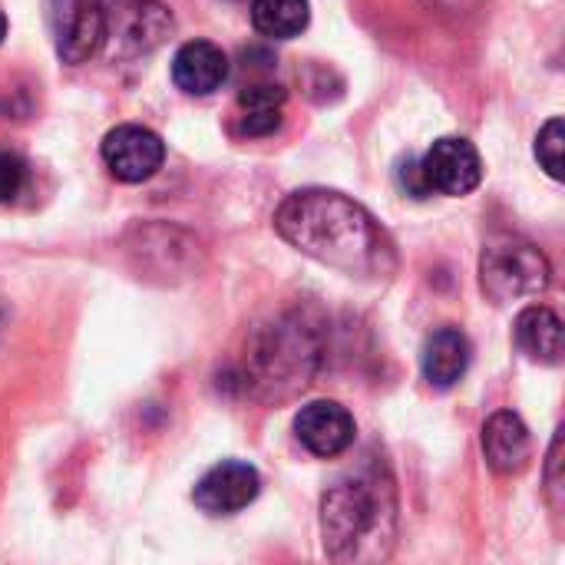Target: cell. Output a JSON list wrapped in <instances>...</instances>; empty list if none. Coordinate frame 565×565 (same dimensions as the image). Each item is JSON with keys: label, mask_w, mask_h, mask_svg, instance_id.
<instances>
[{"label": "cell", "mask_w": 565, "mask_h": 565, "mask_svg": "<svg viewBox=\"0 0 565 565\" xmlns=\"http://www.w3.org/2000/svg\"><path fill=\"white\" fill-rule=\"evenodd\" d=\"M354 434H358L354 417L338 401H311L295 417V437H298V444L311 457H321V460H331V457L348 454L351 444H354Z\"/></svg>", "instance_id": "10"}, {"label": "cell", "mask_w": 565, "mask_h": 565, "mask_svg": "<svg viewBox=\"0 0 565 565\" xmlns=\"http://www.w3.org/2000/svg\"><path fill=\"white\" fill-rule=\"evenodd\" d=\"M172 33V13L159 0H109L106 33L116 56H142Z\"/></svg>", "instance_id": "5"}, {"label": "cell", "mask_w": 565, "mask_h": 565, "mask_svg": "<svg viewBox=\"0 0 565 565\" xmlns=\"http://www.w3.org/2000/svg\"><path fill=\"white\" fill-rule=\"evenodd\" d=\"M275 228L291 248L341 275L391 278L397 271L394 238L344 192L311 185L285 195L275 212Z\"/></svg>", "instance_id": "1"}, {"label": "cell", "mask_w": 565, "mask_h": 565, "mask_svg": "<svg viewBox=\"0 0 565 565\" xmlns=\"http://www.w3.org/2000/svg\"><path fill=\"white\" fill-rule=\"evenodd\" d=\"M3 36H7V17H3V10H0V43H3Z\"/></svg>", "instance_id": "22"}, {"label": "cell", "mask_w": 565, "mask_h": 565, "mask_svg": "<svg viewBox=\"0 0 565 565\" xmlns=\"http://www.w3.org/2000/svg\"><path fill=\"white\" fill-rule=\"evenodd\" d=\"M285 113V89L275 83H258L245 86L238 93V119L235 132L238 136H271L281 126Z\"/></svg>", "instance_id": "16"}, {"label": "cell", "mask_w": 565, "mask_h": 565, "mask_svg": "<svg viewBox=\"0 0 565 565\" xmlns=\"http://www.w3.org/2000/svg\"><path fill=\"white\" fill-rule=\"evenodd\" d=\"M179 238V228H169V225H149L139 232V255H142V265L149 268L156 262V275H162L166 281L172 275H189L192 265H195V255H199V242L189 238L182 245H175L172 252H166L172 242Z\"/></svg>", "instance_id": "15"}, {"label": "cell", "mask_w": 565, "mask_h": 565, "mask_svg": "<svg viewBox=\"0 0 565 565\" xmlns=\"http://www.w3.org/2000/svg\"><path fill=\"white\" fill-rule=\"evenodd\" d=\"M26 185V166L13 152H0V202H10Z\"/></svg>", "instance_id": "19"}, {"label": "cell", "mask_w": 565, "mask_h": 565, "mask_svg": "<svg viewBox=\"0 0 565 565\" xmlns=\"http://www.w3.org/2000/svg\"><path fill=\"white\" fill-rule=\"evenodd\" d=\"M397 182H401V189H404L407 195H414V199H427V189H424V179H420L417 159L401 162V169H397Z\"/></svg>", "instance_id": "21"}, {"label": "cell", "mask_w": 565, "mask_h": 565, "mask_svg": "<svg viewBox=\"0 0 565 565\" xmlns=\"http://www.w3.org/2000/svg\"><path fill=\"white\" fill-rule=\"evenodd\" d=\"M318 358L321 341L315 324L305 315H281L252 338L242 387L265 404L291 401L298 391L311 384Z\"/></svg>", "instance_id": "3"}, {"label": "cell", "mask_w": 565, "mask_h": 565, "mask_svg": "<svg viewBox=\"0 0 565 565\" xmlns=\"http://www.w3.org/2000/svg\"><path fill=\"white\" fill-rule=\"evenodd\" d=\"M50 30L63 63H86L103 46L106 7L103 0H50Z\"/></svg>", "instance_id": "7"}, {"label": "cell", "mask_w": 565, "mask_h": 565, "mask_svg": "<svg viewBox=\"0 0 565 565\" xmlns=\"http://www.w3.org/2000/svg\"><path fill=\"white\" fill-rule=\"evenodd\" d=\"M228 79V56L209 40H189L172 56V83L189 96H209Z\"/></svg>", "instance_id": "12"}, {"label": "cell", "mask_w": 565, "mask_h": 565, "mask_svg": "<svg viewBox=\"0 0 565 565\" xmlns=\"http://www.w3.org/2000/svg\"><path fill=\"white\" fill-rule=\"evenodd\" d=\"M311 20L308 0H252V26L268 40H291Z\"/></svg>", "instance_id": "17"}, {"label": "cell", "mask_w": 565, "mask_h": 565, "mask_svg": "<svg viewBox=\"0 0 565 565\" xmlns=\"http://www.w3.org/2000/svg\"><path fill=\"white\" fill-rule=\"evenodd\" d=\"M563 149H565L563 119H559V116H553V119L540 129V136H536V159H540V166H543L553 179H563Z\"/></svg>", "instance_id": "18"}, {"label": "cell", "mask_w": 565, "mask_h": 565, "mask_svg": "<svg viewBox=\"0 0 565 565\" xmlns=\"http://www.w3.org/2000/svg\"><path fill=\"white\" fill-rule=\"evenodd\" d=\"M420 179L427 195H470L480 179H483V159L477 152V146L463 136H444L437 139L424 159H417Z\"/></svg>", "instance_id": "6"}, {"label": "cell", "mask_w": 565, "mask_h": 565, "mask_svg": "<svg viewBox=\"0 0 565 565\" xmlns=\"http://www.w3.org/2000/svg\"><path fill=\"white\" fill-rule=\"evenodd\" d=\"M324 553L334 563H381L397 536V493L384 467L338 480L321 500Z\"/></svg>", "instance_id": "2"}, {"label": "cell", "mask_w": 565, "mask_h": 565, "mask_svg": "<svg viewBox=\"0 0 565 565\" xmlns=\"http://www.w3.org/2000/svg\"><path fill=\"white\" fill-rule=\"evenodd\" d=\"M550 258L523 238L503 235L483 245L480 255V288L493 305H510L536 298L550 288Z\"/></svg>", "instance_id": "4"}, {"label": "cell", "mask_w": 565, "mask_h": 565, "mask_svg": "<svg viewBox=\"0 0 565 565\" xmlns=\"http://www.w3.org/2000/svg\"><path fill=\"white\" fill-rule=\"evenodd\" d=\"M546 493H550V503L553 510L559 513L563 510V430L556 434L553 440V450H550V460H546Z\"/></svg>", "instance_id": "20"}, {"label": "cell", "mask_w": 565, "mask_h": 565, "mask_svg": "<svg viewBox=\"0 0 565 565\" xmlns=\"http://www.w3.org/2000/svg\"><path fill=\"white\" fill-rule=\"evenodd\" d=\"M516 348L536 364L563 361V318L546 305H530L516 315Z\"/></svg>", "instance_id": "14"}, {"label": "cell", "mask_w": 565, "mask_h": 565, "mask_svg": "<svg viewBox=\"0 0 565 565\" xmlns=\"http://www.w3.org/2000/svg\"><path fill=\"white\" fill-rule=\"evenodd\" d=\"M99 156H103L113 179L136 185V182L152 179L162 169L166 146L152 129L126 122V126H116V129L106 132V139L99 146Z\"/></svg>", "instance_id": "8"}, {"label": "cell", "mask_w": 565, "mask_h": 565, "mask_svg": "<svg viewBox=\"0 0 565 565\" xmlns=\"http://www.w3.org/2000/svg\"><path fill=\"white\" fill-rule=\"evenodd\" d=\"M258 493H262V477L252 463L222 460L195 483L192 500L205 516H235L245 507H252Z\"/></svg>", "instance_id": "9"}, {"label": "cell", "mask_w": 565, "mask_h": 565, "mask_svg": "<svg viewBox=\"0 0 565 565\" xmlns=\"http://www.w3.org/2000/svg\"><path fill=\"white\" fill-rule=\"evenodd\" d=\"M424 381L434 391H450L463 381L470 367V341L460 328H440L424 341L420 351Z\"/></svg>", "instance_id": "13"}, {"label": "cell", "mask_w": 565, "mask_h": 565, "mask_svg": "<svg viewBox=\"0 0 565 565\" xmlns=\"http://www.w3.org/2000/svg\"><path fill=\"white\" fill-rule=\"evenodd\" d=\"M483 457L493 473L500 477H520L533 460V440L520 414L497 411L483 424Z\"/></svg>", "instance_id": "11"}]
</instances>
